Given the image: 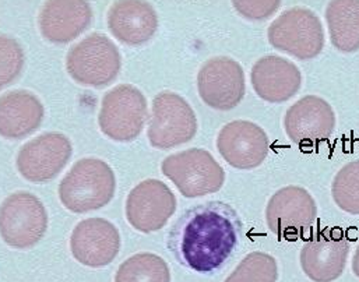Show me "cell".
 <instances>
[{
	"label": "cell",
	"instance_id": "19",
	"mask_svg": "<svg viewBox=\"0 0 359 282\" xmlns=\"http://www.w3.org/2000/svg\"><path fill=\"white\" fill-rule=\"evenodd\" d=\"M108 28L119 42L137 46L154 36L158 28V15L147 1H116L108 11Z\"/></svg>",
	"mask_w": 359,
	"mask_h": 282
},
{
	"label": "cell",
	"instance_id": "9",
	"mask_svg": "<svg viewBox=\"0 0 359 282\" xmlns=\"http://www.w3.org/2000/svg\"><path fill=\"white\" fill-rule=\"evenodd\" d=\"M197 132V119L191 107L175 93H161L153 101L149 125L150 144L168 149L189 142Z\"/></svg>",
	"mask_w": 359,
	"mask_h": 282
},
{
	"label": "cell",
	"instance_id": "10",
	"mask_svg": "<svg viewBox=\"0 0 359 282\" xmlns=\"http://www.w3.org/2000/svg\"><path fill=\"white\" fill-rule=\"evenodd\" d=\"M350 248V241L343 229H320L302 246L301 267L312 281H336L346 270Z\"/></svg>",
	"mask_w": 359,
	"mask_h": 282
},
{
	"label": "cell",
	"instance_id": "24",
	"mask_svg": "<svg viewBox=\"0 0 359 282\" xmlns=\"http://www.w3.org/2000/svg\"><path fill=\"white\" fill-rule=\"evenodd\" d=\"M278 266L273 256L263 252L249 253L225 282H277Z\"/></svg>",
	"mask_w": 359,
	"mask_h": 282
},
{
	"label": "cell",
	"instance_id": "18",
	"mask_svg": "<svg viewBox=\"0 0 359 282\" xmlns=\"http://www.w3.org/2000/svg\"><path fill=\"white\" fill-rule=\"evenodd\" d=\"M93 21L88 1L53 0L46 1L38 17L41 34L53 43H67L84 32Z\"/></svg>",
	"mask_w": 359,
	"mask_h": 282
},
{
	"label": "cell",
	"instance_id": "13",
	"mask_svg": "<svg viewBox=\"0 0 359 282\" xmlns=\"http://www.w3.org/2000/svg\"><path fill=\"white\" fill-rule=\"evenodd\" d=\"M72 142L60 133H45L24 144L17 155L20 175L32 183L55 179L72 158Z\"/></svg>",
	"mask_w": 359,
	"mask_h": 282
},
{
	"label": "cell",
	"instance_id": "11",
	"mask_svg": "<svg viewBox=\"0 0 359 282\" xmlns=\"http://www.w3.org/2000/svg\"><path fill=\"white\" fill-rule=\"evenodd\" d=\"M198 95L217 111H229L241 104L246 93L242 66L225 56L207 60L197 74Z\"/></svg>",
	"mask_w": 359,
	"mask_h": 282
},
{
	"label": "cell",
	"instance_id": "27",
	"mask_svg": "<svg viewBox=\"0 0 359 282\" xmlns=\"http://www.w3.org/2000/svg\"><path fill=\"white\" fill-rule=\"evenodd\" d=\"M353 271L354 274L359 278V245L354 252V256H353Z\"/></svg>",
	"mask_w": 359,
	"mask_h": 282
},
{
	"label": "cell",
	"instance_id": "22",
	"mask_svg": "<svg viewBox=\"0 0 359 282\" xmlns=\"http://www.w3.org/2000/svg\"><path fill=\"white\" fill-rule=\"evenodd\" d=\"M115 282H171V273L160 256L140 253L121 264Z\"/></svg>",
	"mask_w": 359,
	"mask_h": 282
},
{
	"label": "cell",
	"instance_id": "21",
	"mask_svg": "<svg viewBox=\"0 0 359 282\" xmlns=\"http://www.w3.org/2000/svg\"><path fill=\"white\" fill-rule=\"evenodd\" d=\"M330 41L333 46L344 53L359 49V1L336 0L326 8Z\"/></svg>",
	"mask_w": 359,
	"mask_h": 282
},
{
	"label": "cell",
	"instance_id": "8",
	"mask_svg": "<svg viewBox=\"0 0 359 282\" xmlns=\"http://www.w3.org/2000/svg\"><path fill=\"white\" fill-rule=\"evenodd\" d=\"M318 217L312 194L299 186H287L276 192L266 208L269 229L285 241H297L309 229Z\"/></svg>",
	"mask_w": 359,
	"mask_h": 282
},
{
	"label": "cell",
	"instance_id": "26",
	"mask_svg": "<svg viewBox=\"0 0 359 282\" xmlns=\"http://www.w3.org/2000/svg\"><path fill=\"white\" fill-rule=\"evenodd\" d=\"M233 7L249 20H266L269 18L281 4V1H233Z\"/></svg>",
	"mask_w": 359,
	"mask_h": 282
},
{
	"label": "cell",
	"instance_id": "17",
	"mask_svg": "<svg viewBox=\"0 0 359 282\" xmlns=\"http://www.w3.org/2000/svg\"><path fill=\"white\" fill-rule=\"evenodd\" d=\"M250 80L255 93L271 104L291 100L302 86V74L297 65L277 55L259 59L252 67Z\"/></svg>",
	"mask_w": 359,
	"mask_h": 282
},
{
	"label": "cell",
	"instance_id": "23",
	"mask_svg": "<svg viewBox=\"0 0 359 282\" xmlns=\"http://www.w3.org/2000/svg\"><path fill=\"white\" fill-rule=\"evenodd\" d=\"M333 200L343 211L359 215V161L346 163L334 176Z\"/></svg>",
	"mask_w": 359,
	"mask_h": 282
},
{
	"label": "cell",
	"instance_id": "12",
	"mask_svg": "<svg viewBox=\"0 0 359 282\" xmlns=\"http://www.w3.org/2000/svg\"><path fill=\"white\" fill-rule=\"evenodd\" d=\"M175 210V194L165 183L157 179L139 183L126 200L128 221L135 229L143 234L164 228Z\"/></svg>",
	"mask_w": 359,
	"mask_h": 282
},
{
	"label": "cell",
	"instance_id": "15",
	"mask_svg": "<svg viewBox=\"0 0 359 282\" xmlns=\"http://www.w3.org/2000/svg\"><path fill=\"white\" fill-rule=\"evenodd\" d=\"M217 148L232 168L249 170L264 162L270 144L266 132L259 125L235 121L221 129L217 137Z\"/></svg>",
	"mask_w": 359,
	"mask_h": 282
},
{
	"label": "cell",
	"instance_id": "7",
	"mask_svg": "<svg viewBox=\"0 0 359 282\" xmlns=\"http://www.w3.org/2000/svg\"><path fill=\"white\" fill-rule=\"evenodd\" d=\"M48 214L43 204L28 192L10 194L1 204L0 232L14 249H29L46 234Z\"/></svg>",
	"mask_w": 359,
	"mask_h": 282
},
{
	"label": "cell",
	"instance_id": "25",
	"mask_svg": "<svg viewBox=\"0 0 359 282\" xmlns=\"http://www.w3.org/2000/svg\"><path fill=\"white\" fill-rule=\"evenodd\" d=\"M0 80L1 87H6L21 73L24 66V52L14 38L3 35L0 39Z\"/></svg>",
	"mask_w": 359,
	"mask_h": 282
},
{
	"label": "cell",
	"instance_id": "14",
	"mask_svg": "<svg viewBox=\"0 0 359 282\" xmlns=\"http://www.w3.org/2000/svg\"><path fill=\"white\" fill-rule=\"evenodd\" d=\"M337 125L332 105L316 95H308L288 108L284 128L290 140L301 147L329 140Z\"/></svg>",
	"mask_w": 359,
	"mask_h": 282
},
{
	"label": "cell",
	"instance_id": "5",
	"mask_svg": "<svg viewBox=\"0 0 359 282\" xmlns=\"http://www.w3.org/2000/svg\"><path fill=\"white\" fill-rule=\"evenodd\" d=\"M161 168L180 194L187 199L212 194L225 183L222 166L208 151L201 148L172 154L164 159Z\"/></svg>",
	"mask_w": 359,
	"mask_h": 282
},
{
	"label": "cell",
	"instance_id": "4",
	"mask_svg": "<svg viewBox=\"0 0 359 282\" xmlns=\"http://www.w3.org/2000/svg\"><path fill=\"white\" fill-rule=\"evenodd\" d=\"M273 48L299 60H311L325 48V29L316 13L305 7H292L278 15L269 27Z\"/></svg>",
	"mask_w": 359,
	"mask_h": 282
},
{
	"label": "cell",
	"instance_id": "3",
	"mask_svg": "<svg viewBox=\"0 0 359 282\" xmlns=\"http://www.w3.org/2000/svg\"><path fill=\"white\" fill-rule=\"evenodd\" d=\"M122 66L116 45L104 34L94 32L70 48L66 69L81 86L102 88L119 74Z\"/></svg>",
	"mask_w": 359,
	"mask_h": 282
},
{
	"label": "cell",
	"instance_id": "20",
	"mask_svg": "<svg viewBox=\"0 0 359 282\" xmlns=\"http://www.w3.org/2000/svg\"><path fill=\"white\" fill-rule=\"evenodd\" d=\"M43 119V107L31 93L15 90L0 100V133L4 139H22L35 132Z\"/></svg>",
	"mask_w": 359,
	"mask_h": 282
},
{
	"label": "cell",
	"instance_id": "6",
	"mask_svg": "<svg viewBox=\"0 0 359 282\" xmlns=\"http://www.w3.org/2000/svg\"><path fill=\"white\" fill-rule=\"evenodd\" d=\"M147 119V100L135 86L121 84L102 98L98 123L101 132L112 140H136L143 132Z\"/></svg>",
	"mask_w": 359,
	"mask_h": 282
},
{
	"label": "cell",
	"instance_id": "1",
	"mask_svg": "<svg viewBox=\"0 0 359 282\" xmlns=\"http://www.w3.org/2000/svg\"><path fill=\"white\" fill-rule=\"evenodd\" d=\"M242 238V221L235 208L207 201L187 210L168 234V248L184 267L211 274L231 257Z\"/></svg>",
	"mask_w": 359,
	"mask_h": 282
},
{
	"label": "cell",
	"instance_id": "16",
	"mask_svg": "<svg viewBox=\"0 0 359 282\" xmlns=\"http://www.w3.org/2000/svg\"><path fill=\"white\" fill-rule=\"evenodd\" d=\"M70 249L77 262L87 267H105L119 253L121 236L114 224L102 218H88L76 225Z\"/></svg>",
	"mask_w": 359,
	"mask_h": 282
},
{
	"label": "cell",
	"instance_id": "2",
	"mask_svg": "<svg viewBox=\"0 0 359 282\" xmlns=\"http://www.w3.org/2000/svg\"><path fill=\"white\" fill-rule=\"evenodd\" d=\"M116 190L112 168L97 158H84L73 165L59 184L62 204L72 213L100 210L111 203Z\"/></svg>",
	"mask_w": 359,
	"mask_h": 282
}]
</instances>
